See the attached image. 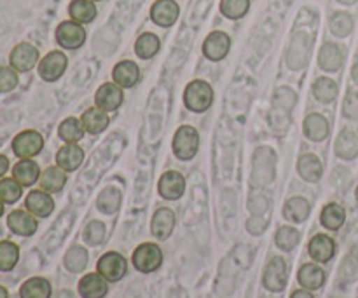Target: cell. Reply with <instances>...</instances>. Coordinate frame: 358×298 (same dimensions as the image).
Segmentation results:
<instances>
[{
	"label": "cell",
	"instance_id": "47",
	"mask_svg": "<svg viewBox=\"0 0 358 298\" xmlns=\"http://www.w3.org/2000/svg\"><path fill=\"white\" fill-rule=\"evenodd\" d=\"M17 86V73L13 66H0V93H9Z\"/></svg>",
	"mask_w": 358,
	"mask_h": 298
},
{
	"label": "cell",
	"instance_id": "15",
	"mask_svg": "<svg viewBox=\"0 0 358 298\" xmlns=\"http://www.w3.org/2000/svg\"><path fill=\"white\" fill-rule=\"evenodd\" d=\"M184 191H185V180L180 173H177V171H166V173L161 177L159 194L163 195L164 199H170V201L180 199L182 194H184Z\"/></svg>",
	"mask_w": 358,
	"mask_h": 298
},
{
	"label": "cell",
	"instance_id": "44",
	"mask_svg": "<svg viewBox=\"0 0 358 298\" xmlns=\"http://www.w3.org/2000/svg\"><path fill=\"white\" fill-rule=\"evenodd\" d=\"M21 187L23 185L17 184L14 178H3L2 181H0V199H2L6 204H13V202H16L17 199L21 198Z\"/></svg>",
	"mask_w": 358,
	"mask_h": 298
},
{
	"label": "cell",
	"instance_id": "2",
	"mask_svg": "<svg viewBox=\"0 0 358 298\" xmlns=\"http://www.w3.org/2000/svg\"><path fill=\"white\" fill-rule=\"evenodd\" d=\"M276 156L269 147H261L254 154V170H252V181L255 187L269 185L275 178Z\"/></svg>",
	"mask_w": 358,
	"mask_h": 298
},
{
	"label": "cell",
	"instance_id": "22",
	"mask_svg": "<svg viewBox=\"0 0 358 298\" xmlns=\"http://www.w3.org/2000/svg\"><path fill=\"white\" fill-rule=\"evenodd\" d=\"M84 159V152L77 143H66L65 147L58 150V156H56V161H58V166L65 171H73L80 166Z\"/></svg>",
	"mask_w": 358,
	"mask_h": 298
},
{
	"label": "cell",
	"instance_id": "53",
	"mask_svg": "<svg viewBox=\"0 0 358 298\" xmlns=\"http://www.w3.org/2000/svg\"><path fill=\"white\" fill-rule=\"evenodd\" d=\"M7 170H9V159L6 156H0V178L6 174Z\"/></svg>",
	"mask_w": 358,
	"mask_h": 298
},
{
	"label": "cell",
	"instance_id": "26",
	"mask_svg": "<svg viewBox=\"0 0 358 298\" xmlns=\"http://www.w3.org/2000/svg\"><path fill=\"white\" fill-rule=\"evenodd\" d=\"M13 177L17 184H21L23 187H30L41 177V171H38L37 163L30 159H21L16 166L13 167Z\"/></svg>",
	"mask_w": 358,
	"mask_h": 298
},
{
	"label": "cell",
	"instance_id": "29",
	"mask_svg": "<svg viewBox=\"0 0 358 298\" xmlns=\"http://www.w3.org/2000/svg\"><path fill=\"white\" fill-rule=\"evenodd\" d=\"M297 170H299V174L304 178V180L315 184V181H318L322 178V171H324V167H322L320 159H318L315 154H306V156H303L299 159Z\"/></svg>",
	"mask_w": 358,
	"mask_h": 298
},
{
	"label": "cell",
	"instance_id": "12",
	"mask_svg": "<svg viewBox=\"0 0 358 298\" xmlns=\"http://www.w3.org/2000/svg\"><path fill=\"white\" fill-rule=\"evenodd\" d=\"M178 14H180V9H178V3L175 0H156L152 9H150V17H152L154 23L164 28L177 23Z\"/></svg>",
	"mask_w": 358,
	"mask_h": 298
},
{
	"label": "cell",
	"instance_id": "60",
	"mask_svg": "<svg viewBox=\"0 0 358 298\" xmlns=\"http://www.w3.org/2000/svg\"><path fill=\"white\" fill-rule=\"evenodd\" d=\"M355 194H357V199H358V187H357V192H355Z\"/></svg>",
	"mask_w": 358,
	"mask_h": 298
},
{
	"label": "cell",
	"instance_id": "52",
	"mask_svg": "<svg viewBox=\"0 0 358 298\" xmlns=\"http://www.w3.org/2000/svg\"><path fill=\"white\" fill-rule=\"evenodd\" d=\"M348 271H352V278H355L357 271H358V260H355L353 257L346 258L345 264H343V267H341V276L345 279H346V276H348Z\"/></svg>",
	"mask_w": 358,
	"mask_h": 298
},
{
	"label": "cell",
	"instance_id": "24",
	"mask_svg": "<svg viewBox=\"0 0 358 298\" xmlns=\"http://www.w3.org/2000/svg\"><path fill=\"white\" fill-rule=\"evenodd\" d=\"M114 80L121 87H133L140 80V68L133 61H119L114 66Z\"/></svg>",
	"mask_w": 358,
	"mask_h": 298
},
{
	"label": "cell",
	"instance_id": "56",
	"mask_svg": "<svg viewBox=\"0 0 358 298\" xmlns=\"http://www.w3.org/2000/svg\"><path fill=\"white\" fill-rule=\"evenodd\" d=\"M352 77H353V80H355V82L358 84V61L355 63V65H353V68H352Z\"/></svg>",
	"mask_w": 358,
	"mask_h": 298
},
{
	"label": "cell",
	"instance_id": "17",
	"mask_svg": "<svg viewBox=\"0 0 358 298\" xmlns=\"http://www.w3.org/2000/svg\"><path fill=\"white\" fill-rule=\"evenodd\" d=\"M7 225L17 236H31L37 230V220L34 218L31 213L23 211V209H14L7 216Z\"/></svg>",
	"mask_w": 358,
	"mask_h": 298
},
{
	"label": "cell",
	"instance_id": "28",
	"mask_svg": "<svg viewBox=\"0 0 358 298\" xmlns=\"http://www.w3.org/2000/svg\"><path fill=\"white\" fill-rule=\"evenodd\" d=\"M304 135L313 142H322L329 136V122L324 115L311 114L304 121Z\"/></svg>",
	"mask_w": 358,
	"mask_h": 298
},
{
	"label": "cell",
	"instance_id": "45",
	"mask_svg": "<svg viewBox=\"0 0 358 298\" xmlns=\"http://www.w3.org/2000/svg\"><path fill=\"white\" fill-rule=\"evenodd\" d=\"M297 243H299V232L296 229H292V227H282L276 232V244L283 251H290L292 248H296Z\"/></svg>",
	"mask_w": 358,
	"mask_h": 298
},
{
	"label": "cell",
	"instance_id": "36",
	"mask_svg": "<svg viewBox=\"0 0 358 298\" xmlns=\"http://www.w3.org/2000/svg\"><path fill=\"white\" fill-rule=\"evenodd\" d=\"M159 38H157V35L154 33H142L138 37V40L135 42V52L138 58L142 59H150L152 56L157 54V51H159Z\"/></svg>",
	"mask_w": 358,
	"mask_h": 298
},
{
	"label": "cell",
	"instance_id": "42",
	"mask_svg": "<svg viewBox=\"0 0 358 298\" xmlns=\"http://www.w3.org/2000/svg\"><path fill=\"white\" fill-rule=\"evenodd\" d=\"M63 264L70 272H80L87 265V251L80 246L70 248L66 251Z\"/></svg>",
	"mask_w": 358,
	"mask_h": 298
},
{
	"label": "cell",
	"instance_id": "21",
	"mask_svg": "<svg viewBox=\"0 0 358 298\" xmlns=\"http://www.w3.org/2000/svg\"><path fill=\"white\" fill-rule=\"evenodd\" d=\"M308 251H310L313 260L320 262V264H325V262H329L332 257H334L336 244L329 236H325V234H318V236H315L313 239H311Z\"/></svg>",
	"mask_w": 358,
	"mask_h": 298
},
{
	"label": "cell",
	"instance_id": "37",
	"mask_svg": "<svg viewBox=\"0 0 358 298\" xmlns=\"http://www.w3.org/2000/svg\"><path fill=\"white\" fill-rule=\"evenodd\" d=\"M313 94L322 103H331L338 96V84L329 77H320L313 84Z\"/></svg>",
	"mask_w": 358,
	"mask_h": 298
},
{
	"label": "cell",
	"instance_id": "20",
	"mask_svg": "<svg viewBox=\"0 0 358 298\" xmlns=\"http://www.w3.org/2000/svg\"><path fill=\"white\" fill-rule=\"evenodd\" d=\"M107 292V279L101 274H86L79 283V293L84 298H103Z\"/></svg>",
	"mask_w": 358,
	"mask_h": 298
},
{
	"label": "cell",
	"instance_id": "4",
	"mask_svg": "<svg viewBox=\"0 0 358 298\" xmlns=\"http://www.w3.org/2000/svg\"><path fill=\"white\" fill-rule=\"evenodd\" d=\"M199 147V135L191 126H182L173 138V152L178 159L189 161L196 156Z\"/></svg>",
	"mask_w": 358,
	"mask_h": 298
},
{
	"label": "cell",
	"instance_id": "16",
	"mask_svg": "<svg viewBox=\"0 0 358 298\" xmlns=\"http://www.w3.org/2000/svg\"><path fill=\"white\" fill-rule=\"evenodd\" d=\"M96 105L98 108H101V110L105 112H112L115 110V108L121 107L122 103V89L121 86H117V84H103V86L100 87V89L96 91Z\"/></svg>",
	"mask_w": 358,
	"mask_h": 298
},
{
	"label": "cell",
	"instance_id": "50",
	"mask_svg": "<svg viewBox=\"0 0 358 298\" xmlns=\"http://www.w3.org/2000/svg\"><path fill=\"white\" fill-rule=\"evenodd\" d=\"M248 232L254 234V236H259V234L264 232L268 229V220L262 218V215H254L247 223Z\"/></svg>",
	"mask_w": 358,
	"mask_h": 298
},
{
	"label": "cell",
	"instance_id": "43",
	"mask_svg": "<svg viewBox=\"0 0 358 298\" xmlns=\"http://www.w3.org/2000/svg\"><path fill=\"white\" fill-rule=\"evenodd\" d=\"M250 9V0H222L220 13L229 20H240Z\"/></svg>",
	"mask_w": 358,
	"mask_h": 298
},
{
	"label": "cell",
	"instance_id": "27",
	"mask_svg": "<svg viewBox=\"0 0 358 298\" xmlns=\"http://www.w3.org/2000/svg\"><path fill=\"white\" fill-rule=\"evenodd\" d=\"M96 6L93 0H72L69 6V14L72 21L80 24L91 23L96 17Z\"/></svg>",
	"mask_w": 358,
	"mask_h": 298
},
{
	"label": "cell",
	"instance_id": "18",
	"mask_svg": "<svg viewBox=\"0 0 358 298\" xmlns=\"http://www.w3.org/2000/svg\"><path fill=\"white\" fill-rule=\"evenodd\" d=\"M28 211L35 216H41L45 218L52 213L55 209V201L51 199V195L45 194L44 191H34L27 195V201H24Z\"/></svg>",
	"mask_w": 358,
	"mask_h": 298
},
{
	"label": "cell",
	"instance_id": "34",
	"mask_svg": "<svg viewBox=\"0 0 358 298\" xmlns=\"http://www.w3.org/2000/svg\"><path fill=\"white\" fill-rule=\"evenodd\" d=\"M66 184L65 170L62 167H49L41 174V187L45 192H59Z\"/></svg>",
	"mask_w": 358,
	"mask_h": 298
},
{
	"label": "cell",
	"instance_id": "1",
	"mask_svg": "<svg viewBox=\"0 0 358 298\" xmlns=\"http://www.w3.org/2000/svg\"><path fill=\"white\" fill-rule=\"evenodd\" d=\"M296 93L289 87H282L275 93V103L271 110V124L276 133H285L290 124V112L296 105Z\"/></svg>",
	"mask_w": 358,
	"mask_h": 298
},
{
	"label": "cell",
	"instance_id": "62",
	"mask_svg": "<svg viewBox=\"0 0 358 298\" xmlns=\"http://www.w3.org/2000/svg\"><path fill=\"white\" fill-rule=\"evenodd\" d=\"M334 298H341V297H334Z\"/></svg>",
	"mask_w": 358,
	"mask_h": 298
},
{
	"label": "cell",
	"instance_id": "6",
	"mask_svg": "<svg viewBox=\"0 0 358 298\" xmlns=\"http://www.w3.org/2000/svg\"><path fill=\"white\" fill-rule=\"evenodd\" d=\"M133 264L140 272H152L163 264V251L157 244L145 243L138 246L133 253Z\"/></svg>",
	"mask_w": 358,
	"mask_h": 298
},
{
	"label": "cell",
	"instance_id": "49",
	"mask_svg": "<svg viewBox=\"0 0 358 298\" xmlns=\"http://www.w3.org/2000/svg\"><path fill=\"white\" fill-rule=\"evenodd\" d=\"M248 209H250L252 215H264L269 209V201L266 195H254V198L248 201Z\"/></svg>",
	"mask_w": 358,
	"mask_h": 298
},
{
	"label": "cell",
	"instance_id": "39",
	"mask_svg": "<svg viewBox=\"0 0 358 298\" xmlns=\"http://www.w3.org/2000/svg\"><path fill=\"white\" fill-rule=\"evenodd\" d=\"M17 260H20V248L10 241H2L0 243V271H13Z\"/></svg>",
	"mask_w": 358,
	"mask_h": 298
},
{
	"label": "cell",
	"instance_id": "14",
	"mask_svg": "<svg viewBox=\"0 0 358 298\" xmlns=\"http://www.w3.org/2000/svg\"><path fill=\"white\" fill-rule=\"evenodd\" d=\"M311 40L308 35L299 33L294 37L292 44H290L289 54H287V63L292 70H301L308 61V52H310Z\"/></svg>",
	"mask_w": 358,
	"mask_h": 298
},
{
	"label": "cell",
	"instance_id": "23",
	"mask_svg": "<svg viewBox=\"0 0 358 298\" xmlns=\"http://www.w3.org/2000/svg\"><path fill=\"white\" fill-rule=\"evenodd\" d=\"M175 225V215L171 209L168 208H161L154 213V218H152V236L157 237V239H166L170 237L171 230H173Z\"/></svg>",
	"mask_w": 358,
	"mask_h": 298
},
{
	"label": "cell",
	"instance_id": "5",
	"mask_svg": "<svg viewBox=\"0 0 358 298\" xmlns=\"http://www.w3.org/2000/svg\"><path fill=\"white\" fill-rule=\"evenodd\" d=\"M56 42L63 49H79L86 42V30L80 23L76 21H63L56 28Z\"/></svg>",
	"mask_w": 358,
	"mask_h": 298
},
{
	"label": "cell",
	"instance_id": "19",
	"mask_svg": "<svg viewBox=\"0 0 358 298\" xmlns=\"http://www.w3.org/2000/svg\"><path fill=\"white\" fill-rule=\"evenodd\" d=\"M343 61H345V54L338 44L327 42V44L322 45L320 54H318V65L322 68L327 70V72H338L343 66Z\"/></svg>",
	"mask_w": 358,
	"mask_h": 298
},
{
	"label": "cell",
	"instance_id": "46",
	"mask_svg": "<svg viewBox=\"0 0 358 298\" xmlns=\"http://www.w3.org/2000/svg\"><path fill=\"white\" fill-rule=\"evenodd\" d=\"M105 237V225L101 222H91L90 225L84 230V239H86L87 244L91 246H96L103 241Z\"/></svg>",
	"mask_w": 358,
	"mask_h": 298
},
{
	"label": "cell",
	"instance_id": "33",
	"mask_svg": "<svg viewBox=\"0 0 358 298\" xmlns=\"http://www.w3.org/2000/svg\"><path fill=\"white\" fill-rule=\"evenodd\" d=\"M83 126L86 131L96 135V133H101L103 129H107L108 115L101 108H90V110L84 112Z\"/></svg>",
	"mask_w": 358,
	"mask_h": 298
},
{
	"label": "cell",
	"instance_id": "35",
	"mask_svg": "<svg viewBox=\"0 0 358 298\" xmlns=\"http://www.w3.org/2000/svg\"><path fill=\"white\" fill-rule=\"evenodd\" d=\"M345 209H343V206L336 204V202L327 204L324 208V211H322V225L329 230H339L343 227V223H345Z\"/></svg>",
	"mask_w": 358,
	"mask_h": 298
},
{
	"label": "cell",
	"instance_id": "13",
	"mask_svg": "<svg viewBox=\"0 0 358 298\" xmlns=\"http://www.w3.org/2000/svg\"><path fill=\"white\" fill-rule=\"evenodd\" d=\"M264 286L271 292H282L287 285V265L283 258L276 257L268 264L264 272Z\"/></svg>",
	"mask_w": 358,
	"mask_h": 298
},
{
	"label": "cell",
	"instance_id": "3",
	"mask_svg": "<svg viewBox=\"0 0 358 298\" xmlns=\"http://www.w3.org/2000/svg\"><path fill=\"white\" fill-rule=\"evenodd\" d=\"M184 101L189 110L205 112L213 101V89L205 80H194L185 87Z\"/></svg>",
	"mask_w": 358,
	"mask_h": 298
},
{
	"label": "cell",
	"instance_id": "59",
	"mask_svg": "<svg viewBox=\"0 0 358 298\" xmlns=\"http://www.w3.org/2000/svg\"><path fill=\"white\" fill-rule=\"evenodd\" d=\"M2 215H3V201L0 199V216H2Z\"/></svg>",
	"mask_w": 358,
	"mask_h": 298
},
{
	"label": "cell",
	"instance_id": "31",
	"mask_svg": "<svg viewBox=\"0 0 358 298\" xmlns=\"http://www.w3.org/2000/svg\"><path fill=\"white\" fill-rule=\"evenodd\" d=\"M21 298H49L51 297V285L44 278H31L21 286Z\"/></svg>",
	"mask_w": 358,
	"mask_h": 298
},
{
	"label": "cell",
	"instance_id": "55",
	"mask_svg": "<svg viewBox=\"0 0 358 298\" xmlns=\"http://www.w3.org/2000/svg\"><path fill=\"white\" fill-rule=\"evenodd\" d=\"M56 298H76V297H73L72 292H66V290H63V292H59L58 295H56Z\"/></svg>",
	"mask_w": 358,
	"mask_h": 298
},
{
	"label": "cell",
	"instance_id": "32",
	"mask_svg": "<svg viewBox=\"0 0 358 298\" xmlns=\"http://www.w3.org/2000/svg\"><path fill=\"white\" fill-rule=\"evenodd\" d=\"M283 215L287 220L294 223H301L308 218L310 215V204L306 199L303 198H292L287 201L285 208H283Z\"/></svg>",
	"mask_w": 358,
	"mask_h": 298
},
{
	"label": "cell",
	"instance_id": "41",
	"mask_svg": "<svg viewBox=\"0 0 358 298\" xmlns=\"http://www.w3.org/2000/svg\"><path fill=\"white\" fill-rule=\"evenodd\" d=\"M331 31L336 35V37H348L353 30V17L350 16L348 13H334L331 17Z\"/></svg>",
	"mask_w": 358,
	"mask_h": 298
},
{
	"label": "cell",
	"instance_id": "11",
	"mask_svg": "<svg viewBox=\"0 0 358 298\" xmlns=\"http://www.w3.org/2000/svg\"><path fill=\"white\" fill-rule=\"evenodd\" d=\"M231 47V38L224 31H212L203 42V54L212 61H220L227 56Z\"/></svg>",
	"mask_w": 358,
	"mask_h": 298
},
{
	"label": "cell",
	"instance_id": "57",
	"mask_svg": "<svg viewBox=\"0 0 358 298\" xmlns=\"http://www.w3.org/2000/svg\"><path fill=\"white\" fill-rule=\"evenodd\" d=\"M339 3H343V6H353V3L358 2V0H338Z\"/></svg>",
	"mask_w": 358,
	"mask_h": 298
},
{
	"label": "cell",
	"instance_id": "8",
	"mask_svg": "<svg viewBox=\"0 0 358 298\" xmlns=\"http://www.w3.org/2000/svg\"><path fill=\"white\" fill-rule=\"evenodd\" d=\"M66 63H69V59L62 51H51L38 63V73L48 82H55L65 73Z\"/></svg>",
	"mask_w": 358,
	"mask_h": 298
},
{
	"label": "cell",
	"instance_id": "30",
	"mask_svg": "<svg viewBox=\"0 0 358 298\" xmlns=\"http://www.w3.org/2000/svg\"><path fill=\"white\" fill-rule=\"evenodd\" d=\"M297 278H299V283L304 286V288L318 290L322 285H324L325 272L322 271L318 265L306 264V265H303V267H301Z\"/></svg>",
	"mask_w": 358,
	"mask_h": 298
},
{
	"label": "cell",
	"instance_id": "9",
	"mask_svg": "<svg viewBox=\"0 0 358 298\" xmlns=\"http://www.w3.org/2000/svg\"><path fill=\"white\" fill-rule=\"evenodd\" d=\"M44 147V140H42L41 133L37 131H23L14 138L13 150L17 157L21 159H28V157L37 156Z\"/></svg>",
	"mask_w": 358,
	"mask_h": 298
},
{
	"label": "cell",
	"instance_id": "25",
	"mask_svg": "<svg viewBox=\"0 0 358 298\" xmlns=\"http://www.w3.org/2000/svg\"><path fill=\"white\" fill-rule=\"evenodd\" d=\"M336 154L346 161L355 159L358 156V136L352 129H345L336 140Z\"/></svg>",
	"mask_w": 358,
	"mask_h": 298
},
{
	"label": "cell",
	"instance_id": "48",
	"mask_svg": "<svg viewBox=\"0 0 358 298\" xmlns=\"http://www.w3.org/2000/svg\"><path fill=\"white\" fill-rule=\"evenodd\" d=\"M343 112L348 119L352 121H358V91L352 89L348 91L345 98V105H343Z\"/></svg>",
	"mask_w": 358,
	"mask_h": 298
},
{
	"label": "cell",
	"instance_id": "54",
	"mask_svg": "<svg viewBox=\"0 0 358 298\" xmlns=\"http://www.w3.org/2000/svg\"><path fill=\"white\" fill-rule=\"evenodd\" d=\"M292 298H313V295L308 292H304V290H297V292H294Z\"/></svg>",
	"mask_w": 358,
	"mask_h": 298
},
{
	"label": "cell",
	"instance_id": "38",
	"mask_svg": "<svg viewBox=\"0 0 358 298\" xmlns=\"http://www.w3.org/2000/svg\"><path fill=\"white\" fill-rule=\"evenodd\" d=\"M96 206L101 213L112 215V213L117 211L119 206H121V192L114 187L105 188V191L98 195Z\"/></svg>",
	"mask_w": 358,
	"mask_h": 298
},
{
	"label": "cell",
	"instance_id": "58",
	"mask_svg": "<svg viewBox=\"0 0 358 298\" xmlns=\"http://www.w3.org/2000/svg\"><path fill=\"white\" fill-rule=\"evenodd\" d=\"M0 298H9V293H7V290L3 286H0Z\"/></svg>",
	"mask_w": 358,
	"mask_h": 298
},
{
	"label": "cell",
	"instance_id": "40",
	"mask_svg": "<svg viewBox=\"0 0 358 298\" xmlns=\"http://www.w3.org/2000/svg\"><path fill=\"white\" fill-rule=\"evenodd\" d=\"M58 131H59V138L65 140L66 143H76L84 136V126L83 122H79L77 119L70 117V119H65V121L59 124Z\"/></svg>",
	"mask_w": 358,
	"mask_h": 298
},
{
	"label": "cell",
	"instance_id": "7",
	"mask_svg": "<svg viewBox=\"0 0 358 298\" xmlns=\"http://www.w3.org/2000/svg\"><path fill=\"white\" fill-rule=\"evenodd\" d=\"M9 61L16 72H30L38 61V49L28 42H21L10 51Z\"/></svg>",
	"mask_w": 358,
	"mask_h": 298
},
{
	"label": "cell",
	"instance_id": "61",
	"mask_svg": "<svg viewBox=\"0 0 358 298\" xmlns=\"http://www.w3.org/2000/svg\"><path fill=\"white\" fill-rule=\"evenodd\" d=\"M93 2H98V0H93Z\"/></svg>",
	"mask_w": 358,
	"mask_h": 298
},
{
	"label": "cell",
	"instance_id": "51",
	"mask_svg": "<svg viewBox=\"0 0 358 298\" xmlns=\"http://www.w3.org/2000/svg\"><path fill=\"white\" fill-rule=\"evenodd\" d=\"M236 208V201H234L233 191H224L222 194V211L226 216H231Z\"/></svg>",
	"mask_w": 358,
	"mask_h": 298
},
{
	"label": "cell",
	"instance_id": "10",
	"mask_svg": "<svg viewBox=\"0 0 358 298\" xmlns=\"http://www.w3.org/2000/svg\"><path fill=\"white\" fill-rule=\"evenodd\" d=\"M98 272L103 276L107 281L115 283L124 278L126 274V260L119 253H105L98 262Z\"/></svg>",
	"mask_w": 358,
	"mask_h": 298
}]
</instances>
